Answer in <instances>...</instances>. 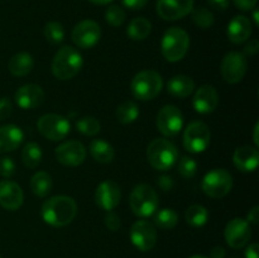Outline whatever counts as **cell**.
Wrapping results in <instances>:
<instances>
[{
	"label": "cell",
	"instance_id": "obj_42",
	"mask_svg": "<svg viewBox=\"0 0 259 258\" xmlns=\"http://www.w3.org/2000/svg\"><path fill=\"white\" fill-rule=\"evenodd\" d=\"M147 3H148V0H121V4L131 10L143 9Z\"/></svg>",
	"mask_w": 259,
	"mask_h": 258
},
{
	"label": "cell",
	"instance_id": "obj_18",
	"mask_svg": "<svg viewBox=\"0 0 259 258\" xmlns=\"http://www.w3.org/2000/svg\"><path fill=\"white\" fill-rule=\"evenodd\" d=\"M15 103L23 110H30L42 105L45 101V91L39 85L28 83L20 86L14 95Z\"/></svg>",
	"mask_w": 259,
	"mask_h": 258
},
{
	"label": "cell",
	"instance_id": "obj_19",
	"mask_svg": "<svg viewBox=\"0 0 259 258\" xmlns=\"http://www.w3.org/2000/svg\"><path fill=\"white\" fill-rule=\"evenodd\" d=\"M219 104V95L214 86L202 85L195 93L192 99V105L194 109L199 114H210L218 108Z\"/></svg>",
	"mask_w": 259,
	"mask_h": 258
},
{
	"label": "cell",
	"instance_id": "obj_5",
	"mask_svg": "<svg viewBox=\"0 0 259 258\" xmlns=\"http://www.w3.org/2000/svg\"><path fill=\"white\" fill-rule=\"evenodd\" d=\"M163 88V80L158 72L153 70H144L137 73L132 80V93L138 100H153L159 95Z\"/></svg>",
	"mask_w": 259,
	"mask_h": 258
},
{
	"label": "cell",
	"instance_id": "obj_2",
	"mask_svg": "<svg viewBox=\"0 0 259 258\" xmlns=\"http://www.w3.org/2000/svg\"><path fill=\"white\" fill-rule=\"evenodd\" d=\"M83 58L76 48L63 46L56 52L52 61V73L58 80H71L81 71Z\"/></svg>",
	"mask_w": 259,
	"mask_h": 258
},
{
	"label": "cell",
	"instance_id": "obj_44",
	"mask_svg": "<svg viewBox=\"0 0 259 258\" xmlns=\"http://www.w3.org/2000/svg\"><path fill=\"white\" fill-rule=\"evenodd\" d=\"M210 7L215 10H227L228 7H229V0H207Z\"/></svg>",
	"mask_w": 259,
	"mask_h": 258
},
{
	"label": "cell",
	"instance_id": "obj_34",
	"mask_svg": "<svg viewBox=\"0 0 259 258\" xmlns=\"http://www.w3.org/2000/svg\"><path fill=\"white\" fill-rule=\"evenodd\" d=\"M45 37L51 45H60L65 39V29L58 22H50L45 25Z\"/></svg>",
	"mask_w": 259,
	"mask_h": 258
},
{
	"label": "cell",
	"instance_id": "obj_53",
	"mask_svg": "<svg viewBox=\"0 0 259 258\" xmlns=\"http://www.w3.org/2000/svg\"><path fill=\"white\" fill-rule=\"evenodd\" d=\"M0 258H2V255H0Z\"/></svg>",
	"mask_w": 259,
	"mask_h": 258
},
{
	"label": "cell",
	"instance_id": "obj_36",
	"mask_svg": "<svg viewBox=\"0 0 259 258\" xmlns=\"http://www.w3.org/2000/svg\"><path fill=\"white\" fill-rule=\"evenodd\" d=\"M105 19L111 27H120L125 22V12L119 5H110L105 12Z\"/></svg>",
	"mask_w": 259,
	"mask_h": 258
},
{
	"label": "cell",
	"instance_id": "obj_48",
	"mask_svg": "<svg viewBox=\"0 0 259 258\" xmlns=\"http://www.w3.org/2000/svg\"><path fill=\"white\" fill-rule=\"evenodd\" d=\"M225 253L227 252H225L224 248L218 245V247H214L211 249V252H210V258H224Z\"/></svg>",
	"mask_w": 259,
	"mask_h": 258
},
{
	"label": "cell",
	"instance_id": "obj_27",
	"mask_svg": "<svg viewBox=\"0 0 259 258\" xmlns=\"http://www.w3.org/2000/svg\"><path fill=\"white\" fill-rule=\"evenodd\" d=\"M30 189L38 197H46L53 189V181L50 174L45 171H38L30 179Z\"/></svg>",
	"mask_w": 259,
	"mask_h": 258
},
{
	"label": "cell",
	"instance_id": "obj_45",
	"mask_svg": "<svg viewBox=\"0 0 259 258\" xmlns=\"http://www.w3.org/2000/svg\"><path fill=\"white\" fill-rule=\"evenodd\" d=\"M258 51H259V42H258V39L249 40V43H248V45L244 47V53H245V55L253 56V55H255V53H257Z\"/></svg>",
	"mask_w": 259,
	"mask_h": 258
},
{
	"label": "cell",
	"instance_id": "obj_21",
	"mask_svg": "<svg viewBox=\"0 0 259 258\" xmlns=\"http://www.w3.org/2000/svg\"><path fill=\"white\" fill-rule=\"evenodd\" d=\"M227 34L230 42L234 45H242L247 42L252 34V22L244 15H237L228 24Z\"/></svg>",
	"mask_w": 259,
	"mask_h": 258
},
{
	"label": "cell",
	"instance_id": "obj_40",
	"mask_svg": "<svg viewBox=\"0 0 259 258\" xmlns=\"http://www.w3.org/2000/svg\"><path fill=\"white\" fill-rule=\"evenodd\" d=\"M13 113V104L9 98H0V120H5Z\"/></svg>",
	"mask_w": 259,
	"mask_h": 258
},
{
	"label": "cell",
	"instance_id": "obj_43",
	"mask_svg": "<svg viewBox=\"0 0 259 258\" xmlns=\"http://www.w3.org/2000/svg\"><path fill=\"white\" fill-rule=\"evenodd\" d=\"M157 184L163 191H169L174 187V179L171 176H167V175H162L158 181H157Z\"/></svg>",
	"mask_w": 259,
	"mask_h": 258
},
{
	"label": "cell",
	"instance_id": "obj_6",
	"mask_svg": "<svg viewBox=\"0 0 259 258\" xmlns=\"http://www.w3.org/2000/svg\"><path fill=\"white\" fill-rule=\"evenodd\" d=\"M131 209L137 217L148 218L157 211L159 205L156 190L147 184L137 185L129 197Z\"/></svg>",
	"mask_w": 259,
	"mask_h": 258
},
{
	"label": "cell",
	"instance_id": "obj_4",
	"mask_svg": "<svg viewBox=\"0 0 259 258\" xmlns=\"http://www.w3.org/2000/svg\"><path fill=\"white\" fill-rule=\"evenodd\" d=\"M190 47V37L186 30L172 27L164 32L161 42V51L168 62H177L186 56Z\"/></svg>",
	"mask_w": 259,
	"mask_h": 258
},
{
	"label": "cell",
	"instance_id": "obj_3",
	"mask_svg": "<svg viewBox=\"0 0 259 258\" xmlns=\"http://www.w3.org/2000/svg\"><path fill=\"white\" fill-rule=\"evenodd\" d=\"M147 159L154 169L167 171L179 159V151L168 139L156 138L147 147Z\"/></svg>",
	"mask_w": 259,
	"mask_h": 258
},
{
	"label": "cell",
	"instance_id": "obj_7",
	"mask_svg": "<svg viewBox=\"0 0 259 258\" xmlns=\"http://www.w3.org/2000/svg\"><path fill=\"white\" fill-rule=\"evenodd\" d=\"M202 191L212 199L227 196L233 187V177L227 169L214 168L207 172L201 182Z\"/></svg>",
	"mask_w": 259,
	"mask_h": 258
},
{
	"label": "cell",
	"instance_id": "obj_8",
	"mask_svg": "<svg viewBox=\"0 0 259 258\" xmlns=\"http://www.w3.org/2000/svg\"><path fill=\"white\" fill-rule=\"evenodd\" d=\"M211 133L204 121L195 120L186 126L182 137L184 147L190 153H201L210 146Z\"/></svg>",
	"mask_w": 259,
	"mask_h": 258
},
{
	"label": "cell",
	"instance_id": "obj_33",
	"mask_svg": "<svg viewBox=\"0 0 259 258\" xmlns=\"http://www.w3.org/2000/svg\"><path fill=\"white\" fill-rule=\"evenodd\" d=\"M191 17L195 24H196L197 27L202 28V29H207V28L211 27L215 22L214 14L204 7H199L192 9Z\"/></svg>",
	"mask_w": 259,
	"mask_h": 258
},
{
	"label": "cell",
	"instance_id": "obj_12",
	"mask_svg": "<svg viewBox=\"0 0 259 258\" xmlns=\"http://www.w3.org/2000/svg\"><path fill=\"white\" fill-rule=\"evenodd\" d=\"M129 237L134 247L142 252H148L157 243V230L148 220H138L132 225Z\"/></svg>",
	"mask_w": 259,
	"mask_h": 258
},
{
	"label": "cell",
	"instance_id": "obj_10",
	"mask_svg": "<svg viewBox=\"0 0 259 258\" xmlns=\"http://www.w3.org/2000/svg\"><path fill=\"white\" fill-rule=\"evenodd\" d=\"M157 128L163 136L175 137L184 126V115L175 105H164L157 114Z\"/></svg>",
	"mask_w": 259,
	"mask_h": 258
},
{
	"label": "cell",
	"instance_id": "obj_25",
	"mask_svg": "<svg viewBox=\"0 0 259 258\" xmlns=\"http://www.w3.org/2000/svg\"><path fill=\"white\" fill-rule=\"evenodd\" d=\"M33 67H34V58L28 52H19L14 55L10 58L8 65L10 73L17 77H24L29 75Z\"/></svg>",
	"mask_w": 259,
	"mask_h": 258
},
{
	"label": "cell",
	"instance_id": "obj_22",
	"mask_svg": "<svg viewBox=\"0 0 259 258\" xmlns=\"http://www.w3.org/2000/svg\"><path fill=\"white\" fill-rule=\"evenodd\" d=\"M233 162L242 172H254L259 164L258 149L250 146L239 147L233 154Z\"/></svg>",
	"mask_w": 259,
	"mask_h": 258
},
{
	"label": "cell",
	"instance_id": "obj_23",
	"mask_svg": "<svg viewBox=\"0 0 259 258\" xmlns=\"http://www.w3.org/2000/svg\"><path fill=\"white\" fill-rule=\"evenodd\" d=\"M24 141V133L14 124L0 126V153L17 149Z\"/></svg>",
	"mask_w": 259,
	"mask_h": 258
},
{
	"label": "cell",
	"instance_id": "obj_49",
	"mask_svg": "<svg viewBox=\"0 0 259 258\" xmlns=\"http://www.w3.org/2000/svg\"><path fill=\"white\" fill-rule=\"evenodd\" d=\"M258 131H259V123H255L254 129H253V141H254L255 146H259V139H258Z\"/></svg>",
	"mask_w": 259,
	"mask_h": 258
},
{
	"label": "cell",
	"instance_id": "obj_1",
	"mask_svg": "<svg viewBox=\"0 0 259 258\" xmlns=\"http://www.w3.org/2000/svg\"><path fill=\"white\" fill-rule=\"evenodd\" d=\"M42 218L51 227L62 228L70 224L77 215V204L70 196L58 195L42 205Z\"/></svg>",
	"mask_w": 259,
	"mask_h": 258
},
{
	"label": "cell",
	"instance_id": "obj_30",
	"mask_svg": "<svg viewBox=\"0 0 259 258\" xmlns=\"http://www.w3.org/2000/svg\"><path fill=\"white\" fill-rule=\"evenodd\" d=\"M185 218H186V222L189 223L191 227L200 228V227H204V225L207 223V219H209V212H207L206 207H204L202 205L195 204V205H191V206L186 210Z\"/></svg>",
	"mask_w": 259,
	"mask_h": 258
},
{
	"label": "cell",
	"instance_id": "obj_11",
	"mask_svg": "<svg viewBox=\"0 0 259 258\" xmlns=\"http://www.w3.org/2000/svg\"><path fill=\"white\" fill-rule=\"evenodd\" d=\"M72 42L77 46L78 48L89 50L94 46L98 45L101 37L100 25L95 20L86 19L82 22L77 23L72 30Z\"/></svg>",
	"mask_w": 259,
	"mask_h": 258
},
{
	"label": "cell",
	"instance_id": "obj_14",
	"mask_svg": "<svg viewBox=\"0 0 259 258\" xmlns=\"http://www.w3.org/2000/svg\"><path fill=\"white\" fill-rule=\"evenodd\" d=\"M224 237L229 247L235 248V249L243 248L248 244L252 237L249 223L242 218H234L225 227Z\"/></svg>",
	"mask_w": 259,
	"mask_h": 258
},
{
	"label": "cell",
	"instance_id": "obj_26",
	"mask_svg": "<svg viewBox=\"0 0 259 258\" xmlns=\"http://www.w3.org/2000/svg\"><path fill=\"white\" fill-rule=\"evenodd\" d=\"M89 151L93 158L100 163H110L115 157L113 146L103 139H94L89 146Z\"/></svg>",
	"mask_w": 259,
	"mask_h": 258
},
{
	"label": "cell",
	"instance_id": "obj_47",
	"mask_svg": "<svg viewBox=\"0 0 259 258\" xmlns=\"http://www.w3.org/2000/svg\"><path fill=\"white\" fill-rule=\"evenodd\" d=\"M259 247L257 243L249 244L245 249V258H259Z\"/></svg>",
	"mask_w": 259,
	"mask_h": 258
},
{
	"label": "cell",
	"instance_id": "obj_29",
	"mask_svg": "<svg viewBox=\"0 0 259 258\" xmlns=\"http://www.w3.org/2000/svg\"><path fill=\"white\" fill-rule=\"evenodd\" d=\"M43 152L42 148L35 142H28L24 146L22 152V159L23 163L28 167V168H37L39 163L42 162Z\"/></svg>",
	"mask_w": 259,
	"mask_h": 258
},
{
	"label": "cell",
	"instance_id": "obj_37",
	"mask_svg": "<svg viewBox=\"0 0 259 258\" xmlns=\"http://www.w3.org/2000/svg\"><path fill=\"white\" fill-rule=\"evenodd\" d=\"M177 168H179V174L182 177H185V179H191L197 172V162L194 158H191V157L185 156L179 161Z\"/></svg>",
	"mask_w": 259,
	"mask_h": 258
},
{
	"label": "cell",
	"instance_id": "obj_13",
	"mask_svg": "<svg viewBox=\"0 0 259 258\" xmlns=\"http://www.w3.org/2000/svg\"><path fill=\"white\" fill-rule=\"evenodd\" d=\"M247 72V58L243 53L229 52L222 61V76L225 82L238 83Z\"/></svg>",
	"mask_w": 259,
	"mask_h": 258
},
{
	"label": "cell",
	"instance_id": "obj_35",
	"mask_svg": "<svg viewBox=\"0 0 259 258\" xmlns=\"http://www.w3.org/2000/svg\"><path fill=\"white\" fill-rule=\"evenodd\" d=\"M100 123L94 116H83L76 121V129L83 136H96L100 132Z\"/></svg>",
	"mask_w": 259,
	"mask_h": 258
},
{
	"label": "cell",
	"instance_id": "obj_15",
	"mask_svg": "<svg viewBox=\"0 0 259 258\" xmlns=\"http://www.w3.org/2000/svg\"><path fill=\"white\" fill-rule=\"evenodd\" d=\"M157 14L164 20H179L194 9V0H157Z\"/></svg>",
	"mask_w": 259,
	"mask_h": 258
},
{
	"label": "cell",
	"instance_id": "obj_24",
	"mask_svg": "<svg viewBox=\"0 0 259 258\" xmlns=\"http://www.w3.org/2000/svg\"><path fill=\"white\" fill-rule=\"evenodd\" d=\"M195 90V82L190 76L176 75L167 82V91L175 98L184 99L191 95Z\"/></svg>",
	"mask_w": 259,
	"mask_h": 258
},
{
	"label": "cell",
	"instance_id": "obj_17",
	"mask_svg": "<svg viewBox=\"0 0 259 258\" xmlns=\"http://www.w3.org/2000/svg\"><path fill=\"white\" fill-rule=\"evenodd\" d=\"M121 199L120 187L113 180H105L96 187L95 201L99 207L111 211L119 205Z\"/></svg>",
	"mask_w": 259,
	"mask_h": 258
},
{
	"label": "cell",
	"instance_id": "obj_46",
	"mask_svg": "<svg viewBox=\"0 0 259 258\" xmlns=\"http://www.w3.org/2000/svg\"><path fill=\"white\" fill-rule=\"evenodd\" d=\"M258 220H259V206H254L252 210H249L247 215V222L249 224H258Z\"/></svg>",
	"mask_w": 259,
	"mask_h": 258
},
{
	"label": "cell",
	"instance_id": "obj_51",
	"mask_svg": "<svg viewBox=\"0 0 259 258\" xmlns=\"http://www.w3.org/2000/svg\"><path fill=\"white\" fill-rule=\"evenodd\" d=\"M253 19H254L255 25H259V19H258V10L254 9L253 10Z\"/></svg>",
	"mask_w": 259,
	"mask_h": 258
},
{
	"label": "cell",
	"instance_id": "obj_16",
	"mask_svg": "<svg viewBox=\"0 0 259 258\" xmlns=\"http://www.w3.org/2000/svg\"><path fill=\"white\" fill-rule=\"evenodd\" d=\"M56 158L63 166H80L86 158V148L81 142L67 141L56 148Z\"/></svg>",
	"mask_w": 259,
	"mask_h": 258
},
{
	"label": "cell",
	"instance_id": "obj_20",
	"mask_svg": "<svg viewBox=\"0 0 259 258\" xmlns=\"http://www.w3.org/2000/svg\"><path fill=\"white\" fill-rule=\"evenodd\" d=\"M24 194L17 182L10 180L0 181V206L7 210H17L23 205Z\"/></svg>",
	"mask_w": 259,
	"mask_h": 258
},
{
	"label": "cell",
	"instance_id": "obj_9",
	"mask_svg": "<svg viewBox=\"0 0 259 258\" xmlns=\"http://www.w3.org/2000/svg\"><path fill=\"white\" fill-rule=\"evenodd\" d=\"M37 128L50 141H62L68 136L71 124L65 116L58 114H45L38 119Z\"/></svg>",
	"mask_w": 259,
	"mask_h": 258
},
{
	"label": "cell",
	"instance_id": "obj_28",
	"mask_svg": "<svg viewBox=\"0 0 259 258\" xmlns=\"http://www.w3.org/2000/svg\"><path fill=\"white\" fill-rule=\"evenodd\" d=\"M151 30V22L148 19H146V18L138 17L131 20L128 28H126V34L133 40H143L148 37Z\"/></svg>",
	"mask_w": 259,
	"mask_h": 258
},
{
	"label": "cell",
	"instance_id": "obj_52",
	"mask_svg": "<svg viewBox=\"0 0 259 258\" xmlns=\"http://www.w3.org/2000/svg\"><path fill=\"white\" fill-rule=\"evenodd\" d=\"M190 258H207V257H205V255H201V254H195V255H191Z\"/></svg>",
	"mask_w": 259,
	"mask_h": 258
},
{
	"label": "cell",
	"instance_id": "obj_38",
	"mask_svg": "<svg viewBox=\"0 0 259 258\" xmlns=\"http://www.w3.org/2000/svg\"><path fill=\"white\" fill-rule=\"evenodd\" d=\"M15 174V163L10 157L0 158V175L5 179H9Z\"/></svg>",
	"mask_w": 259,
	"mask_h": 258
},
{
	"label": "cell",
	"instance_id": "obj_39",
	"mask_svg": "<svg viewBox=\"0 0 259 258\" xmlns=\"http://www.w3.org/2000/svg\"><path fill=\"white\" fill-rule=\"evenodd\" d=\"M105 225L111 230V232H116V230L120 229L121 227V220L119 218V215H116L115 212L108 211L105 217Z\"/></svg>",
	"mask_w": 259,
	"mask_h": 258
},
{
	"label": "cell",
	"instance_id": "obj_50",
	"mask_svg": "<svg viewBox=\"0 0 259 258\" xmlns=\"http://www.w3.org/2000/svg\"><path fill=\"white\" fill-rule=\"evenodd\" d=\"M90 3H93V4H98V5H106L109 4V3H111L113 0H89Z\"/></svg>",
	"mask_w": 259,
	"mask_h": 258
},
{
	"label": "cell",
	"instance_id": "obj_32",
	"mask_svg": "<svg viewBox=\"0 0 259 258\" xmlns=\"http://www.w3.org/2000/svg\"><path fill=\"white\" fill-rule=\"evenodd\" d=\"M154 214V224L161 229H172L179 223V215L174 209H162Z\"/></svg>",
	"mask_w": 259,
	"mask_h": 258
},
{
	"label": "cell",
	"instance_id": "obj_31",
	"mask_svg": "<svg viewBox=\"0 0 259 258\" xmlns=\"http://www.w3.org/2000/svg\"><path fill=\"white\" fill-rule=\"evenodd\" d=\"M139 116V108L134 101H124L116 109V118L121 124H131Z\"/></svg>",
	"mask_w": 259,
	"mask_h": 258
},
{
	"label": "cell",
	"instance_id": "obj_41",
	"mask_svg": "<svg viewBox=\"0 0 259 258\" xmlns=\"http://www.w3.org/2000/svg\"><path fill=\"white\" fill-rule=\"evenodd\" d=\"M258 0H233L235 7L238 9L243 10V12H249V10H253L257 5Z\"/></svg>",
	"mask_w": 259,
	"mask_h": 258
}]
</instances>
